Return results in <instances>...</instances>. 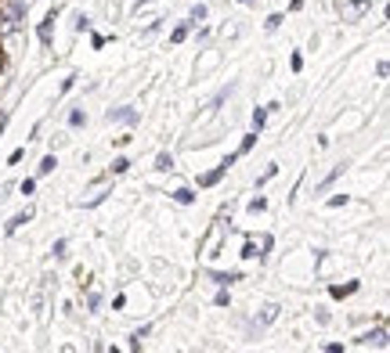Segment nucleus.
Returning <instances> with one entry per match:
<instances>
[{
	"instance_id": "obj_18",
	"label": "nucleus",
	"mask_w": 390,
	"mask_h": 353,
	"mask_svg": "<svg viewBox=\"0 0 390 353\" xmlns=\"http://www.w3.org/2000/svg\"><path fill=\"white\" fill-rule=\"evenodd\" d=\"M145 335H148V325H145V328H138V332H134V335H130V346H134V349H138V346H141V339H145Z\"/></svg>"
},
{
	"instance_id": "obj_2",
	"label": "nucleus",
	"mask_w": 390,
	"mask_h": 353,
	"mask_svg": "<svg viewBox=\"0 0 390 353\" xmlns=\"http://www.w3.org/2000/svg\"><path fill=\"white\" fill-rule=\"evenodd\" d=\"M386 346V328H372V332H365V335H358V346Z\"/></svg>"
},
{
	"instance_id": "obj_19",
	"label": "nucleus",
	"mask_w": 390,
	"mask_h": 353,
	"mask_svg": "<svg viewBox=\"0 0 390 353\" xmlns=\"http://www.w3.org/2000/svg\"><path fill=\"white\" fill-rule=\"evenodd\" d=\"M66 249H69V242H66V238H58V242H54V249H51V252H54V256H66Z\"/></svg>"
},
{
	"instance_id": "obj_9",
	"label": "nucleus",
	"mask_w": 390,
	"mask_h": 353,
	"mask_svg": "<svg viewBox=\"0 0 390 353\" xmlns=\"http://www.w3.org/2000/svg\"><path fill=\"white\" fill-rule=\"evenodd\" d=\"M369 4H372V0H358V4H351V8H347V18H362Z\"/></svg>"
},
{
	"instance_id": "obj_11",
	"label": "nucleus",
	"mask_w": 390,
	"mask_h": 353,
	"mask_svg": "<svg viewBox=\"0 0 390 353\" xmlns=\"http://www.w3.org/2000/svg\"><path fill=\"white\" fill-rule=\"evenodd\" d=\"M214 281H217V285H231V281H243V274H238V271H231V274H214Z\"/></svg>"
},
{
	"instance_id": "obj_4",
	"label": "nucleus",
	"mask_w": 390,
	"mask_h": 353,
	"mask_svg": "<svg viewBox=\"0 0 390 353\" xmlns=\"http://www.w3.org/2000/svg\"><path fill=\"white\" fill-rule=\"evenodd\" d=\"M54 15H58V11L51 8V11H47V18L40 22V44H51V25H54Z\"/></svg>"
},
{
	"instance_id": "obj_3",
	"label": "nucleus",
	"mask_w": 390,
	"mask_h": 353,
	"mask_svg": "<svg viewBox=\"0 0 390 353\" xmlns=\"http://www.w3.org/2000/svg\"><path fill=\"white\" fill-rule=\"evenodd\" d=\"M138 119V112L130 109V105H123V109H112L109 112V123H134Z\"/></svg>"
},
{
	"instance_id": "obj_24",
	"label": "nucleus",
	"mask_w": 390,
	"mask_h": 353,
	"mask_svg": "<svg viewBox=\"0 0 390 353\" xmlns=\"http://www.w3.org/2000/svg\"><path fill=\"white\" fill-rule=\"evenodd\" d=\"M264 206H267V202H264V199H253V202H250V213H260V209H264Z\"/></svg>"
},
{
	"instance_id": "obj_23",
	"label": "nucleus",
	"mask_w": 390,
	"mask_h": 353,
	"mask_svg": "<svg viewBox=\"0 0 390 353\" xmlns=\"http://www.w3.org/2000/svg\"><path fill=\"white\" fill-rule=\"evenodd\" d=\"M264 25H267V29H279V25H282V15H272V18H267Z\"/></svg>"
},
{
	"instance_id": "obj_17",
	"label": "nucleus",
	"mask_w": 390,
	"mask_h": 353,
	"mask_svg": "<svg viewBox=\"0 0 390 353\" xmlns=\"http://www.w3.org/2000/svg\"><path fill=\"white\" fill-rule=\"evenodd\" d=\"M253 144H257V130H253L250 137H243V148H238V155H246V151H250Z\"/></svg>"
},
{
	"instance_id": "obj_5",
	"label": "nucleus",
	"mask_w": 390,
	"mask_h": 353,
	"mask_svg": "<svg viewBox=\"0 0 390 353\" xmlns=\"http://www.w3.org/2000/svg\"><path fill=\"white\" fill-rule=\"evenodd\" d=\"M29 220H33V213H29V209H25V213H18V216H11V223H8V235H15L18 228H25Z\"/></svg>"
},
{
	"instance_id": "obj_13",
	"label": "nucleus",
	"mask_w": 390,
	"mask_h": 353,
	"mask_svg": "<svg viewBox=\"0 0 390 353\" xmlns=\"http://www.w3.org/2000/svg\"><path fill=\"white\" fill-rule=\"evenodd\" d=\"M54 155H44V163H40V177H47V173H54Z\"/></svg>"
},
{
	"instance_id": "obj_12",
	"label": "nucleus",
	"mask_w": 390,
	"mask_h": 353,
	"mask_svg": "<svg viewBox=\"0 0 390 353\" xmlns=\"http://www.w3.org/2000/svg\"><path fill=\"white\" fill-rule=\"evenodd\" d=\"M156 170H163V173H166V170H173V155H166V151H163V155L156 159Z\"/></svg>"
},
{
	"instance_id": "obj_1",
	"label": "nucleus",
	"mask_w": 390,
	"mask_h": 353,
	"mask_svg": "<svg viewBox=\"0 0 390 353\" xmlns=\"http://www.w3.org/2000/svg\"><path fill=\"white\" fill-rule=\"evenodd\" d=\"M235 159H238V155H228L221 166H214L209 173H202V177H199V187H214V184H217V180H221V177H224V173H228L231 166H235Z\"/></svg>"
},
{
	"instance_id": "obj_10",
	"label": "nucleus",
	"mask_w": 390,
	"mask_h": 353,
	"mask_svg": "<svg viewBox=\"0 0 390 353\" xmlns=\"http://www.w3.org/2000/svg\"><path fill=\"white\" fill-rule=\"evenodd\" d=\"M188 29H192V22H185V25H177L173 33H170V44H181L185 37H188Z\"/></svg>"
},
{
	"instance_id": "obj_7",
	"label": "nucleus",
	"mask_w": 390,
	"mask_h": 353,
	"mask_svg": "<svg viewBox=\"0 0 390 353\" xmlns=\"http://www.w3.org/2000/svg\"><path fill=\"white\" fill-rule=\"evenodd\" d=\"M217 242H221V223L214 231H209V238H206V256H217Z\"/></svg>"
},
{
	"instance_id": "obj_16",
	"label": "nucleus",
	"mask_w": 390,
	"mask_h": 353,
	"mask_svg": "<svg viewBox=\"0 0 390 353\" xmlns=\"http://www.w3.org/2000/svg\"><path fill=\"white\" fill-rule=\"evenodd\" d=\"M275 317H279V306L272 303V306H267V310H264V317H260V321H264V325H272V321H275Z\"/></svg>"
},
{
	"instance_id": "obj_14",
	"label": "nucleus",
	"mask_w": 390,
	"mask_h": 353,
	"mask_svg": "<svg viewBox=\"0 0 390 353\" xmlns=\"http://www.w3.org/2000/svg\"><path fill=\"white\" fill-rule=\"evenodd\" d=\"M264 119H267V109H257L253 112V130H264Z\"/></svg>"
},
{
	"instance_id": "obj_15",
	"label": "nucleus",
	"mask_w": 390,
	"mask_h": 353,
	"mask_svg": "<svg viewBox=\"0 0 390 353\" xmlns=\"http://www.w3.org/2000/svg\"><path fill=\"white\" fill-rule=\"evenodd\" d=\"M130 170V159H116L112 163V173H127Z\"/></svg>"
},
{
	"instance_id": "obj_20",
	"label": "nucleus",
	"mask_w": 390,
	"mask_h": 353,
	"mask_svg": "<svg viewBox=\"0 0 390 353\" xmlns=\"http://www.w3.org/2000/svg\"><path fill=\"white\" fill-rule=\"evenodd\" d=\"M202 18H206V8H202V4H195V8H192V18H188V22H202Z\"/></svg>"
},
{
	"instance_id": "obj_21",
	"label": "nucleus",
	"mask_w": 390,
	"mask_h": 353,
	"mask_svg": "<svg viewBox=\"0 0 390 353\" xmlns=\"http://www.w3.org/2000/svg\"><path fill=\"white\" fill-rule=\"evenodd\" d=\"M243 256H246V260H253V256H260V252H257L253 242H246V245H243Z\"/></svg>"
},
{
	"instance_id": "obj_25",
	"label": "nucleus",
	"mask_w": 390,
	"mask_h": 353,
	"mask_svg": "<svg viewBox=\"0 0 390 353\" xmlns=\"http://www.w3.org/2000/svg\"><path fill=\"white\" fill-rule=\"evenodd\" d=\"M0 73H4V54H0Z\"/></svg>"
},
{
	"instance_id": "obj_6",
	"label": "nucleus",
	"mask_w": 390,
	"mask_h": 353,
	"mask_svg": "<svg viewBox=\"0 0 390 353\" xmlns=\"http://www.w3.org/2000/svg\"><path fill=\"white\" fill-rule=\"evenodd\" d=\"M329 292H333V299H343V296L358 292V281H351V285H333V288H329Z\"/></svg>"
},
{
	"instance_id": "obj_22",
	"label": "nucleus",
	"mask_w": 390,
	"mask_h": 353,
	"mask_svg": "<svg viewBox=\"0 0 390 353\" xmlns=\"http://www.w3.org/2000/svg\"><path fill=\"white\" fill-rule=\"evenodd\" d=\"M329 206H333V209H340V206H347V195H333V199H329Z\"/></svg>"
},
{
	"instance_id": "obj_8",
	"label": "nucleus",
	"mask_w": 390,
	"mask_h": 353,
	"mask_svg": "<svg viewBox=\"0 0 390 353\" xmlns=\"http://www.w3.org/2000/svg\"><path fill=\"white\" fill-rule=\"evenodd\" d=\"M173 202L192 206V202H195V191H188V187H177V191H173Z\"/></svg>"
}]
</instances>
